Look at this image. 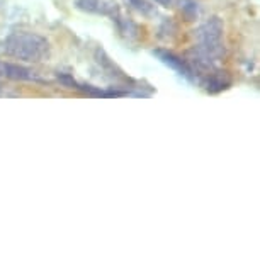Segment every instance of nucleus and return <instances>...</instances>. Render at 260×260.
Returning a JSON list of instances; mask_svg holds the SVG:
<instances>
[{
    "mask_svg": "<svg viewBox=\"0 0 260 260\" xmlns=\"http://www.w3.org/2000/svg\"><path fill=\"white\" fill-rule=\"evenodd\" d=\"M75 7L78 11L90 12V14H109L112 16L117 11V6L112 2L104 0H75Z\"/></svg>",
    "mask_w": 260,
    "mask_h": 260,
    "instance_id": "nucleus-6",
    "label": "nucleus"
},
{
    "mask_svg": "<svg viewBox=\"0 0 260 260\" xmlns=\"http://www.w3.org/2000/svg\"><path fill=\"white\" fill-rule=\"evenodd\" d=\"M153 56L158 58V60L164 63V65L172 68V70H175V72L179 73V75L189 78V80H194L196 73H194L192 68H190L187 60H184V58H180V56L175 55V53L167 51V50H153Z\"/></svg>",
    "mask_w": 260,
    "mask_h": 260,
    "instance_id": "nucleus-4",
    "label": "nucleus"
},
{
    "mask_svg": "<svg viewBox=\"0 0 260 260\" xmlns=\"http://www.w3.org/2000/svg\"><path fill=\"white\" fill-rule=\"evenodd\" d=\"M223 32H224V26L221 19L218 16L208 19L196 31V38H198V46L196 48L199 51H203L206 56H209L211 60L218 61L224 55Z\"/></svg>",
    "mask_w": 260,
    "mask_h": 260,
    "instance_id": "nucleus-2",
    "label": "nucleus"
},
{
    "mask_svg": "<svg viewBox=\"0 0 260 260\" xmlns=\"http://www.w3.org/2000/svg\"><path fill=\"white\" fill-rule=\"evenodd\" d=\"M156 2H158L160 6H164V7H170L172 4H174V0H156Z\"/></svg>",
    "mask_w": 260,
    "mask_h": 260,
    "instance_id": "nucleus-11",
    "label": "nucleus"
},
{
    "mask_svg": "<svg viewBox=\"0 0 260 260\" xmlns=\"http://www.w3.org/2000/svg\"><path fill=\"white\" fill-rule=\"evenodd\" d=\"M95 61L99 63V67H101L102 70H104L109 77H112V78H122V80L126 78L121 68L117 67L116 63L112 61L109 56H107V53H106L104 50H102V48H97V50H95Z\"/></svg>",
    "mask_w": 260,
    "mask_h": 260,
    "instance_id": "nucleus-7",
    "label": "nucleus"
},
{
    "mask_svg": "<svg viewBox=\"0 0 260 260\" xmlns=\"http://www.w3.org/2000/svg\"><path fill=\"white\" fill-rule=\"evenodd\" d=\"M56 80L60 82L61 85H65L67 89H75V90H77L78 82H77L72 75H68V73H60V72H58V73H56Z\"/></svg>",
    "mask_w": 260,
    "mask_h": 260,
    "instance_id": "nucleus-10",
    "label": "nucleus"
},
{
    "mask_svg": "<svg viewBox=\"0 0 260 260\" xmlns=\"http://www.w3.org/2000/svg\"><path fill=\"white\" fill-rule=\"evenodd\" d=\"M180 11H182L184 17L187 19V21H192L199 14L198 2H196V0H180Z\"/></svg>",
    "mask_w": 260,
    "mask_h": 260,
    "instance_id": "nucleus-8",
    "label": "nucleus"
},
{
    "mask_svg": "<svg viewBox=\"0 0 260 260\" xmlns=\"http://www.w3.org/2000/svg\"><path fill=\"white\" fill-rule=\"evenodd\" d=\"M232 85V77H230L228 72L223 70H211L208 73H204L203 78V87L211 94H218L221 90H226L228 87Z\"/></svg>",
    "mask_w": 260,
    "mask_h": 260,
    "instance_id": "nucleus-5",
    "label": "nucleus"
},
{
    "mask_svg": "<svg viewBox=\"0 0 260 260\" xmlns=\"http://www.w3.org/2000/svg\"><path fill=\"white\" fill-rule=\"evenodd\" d=\"M0 78H7V80L16 82H45L31 68L11 61H0Z\"/></svg>",
    "mask_w": 260,
    "mask_h": 260,
    "instance_id": "nucleus-3",
    "label": "nucleus"
},
{
    "mask_svg": "<svg viewBox=\"0 0 260 260\" xmlns=\"http://www.w3.org/2000/svg\"><path fill=\"white\" fill-rule=\"evenodd\" d=\"M126 2H127V6H131L135 11L145 14V16L153 14V6H151L148 0H126Z\"/></svg>",
    "mask_w": 260,
    "mask_h": 260,
    "instance_id": "nucleus-9",
    "label": "nucleus"
},
{
    "mask_svg": "<svg viewBox=\"0 0 260 260\" xmlns=\"http://www.w3.org/2000/svg\"><path fill=\"white\" fill-rule=\"evenodd\" d=\"M4 53L16 60L26 63H41L50 58V41L36 32L16 31L9 34L4 41Z\"/></svg>",
    "mask_w": 260,
    "mask_h": 260,
    "instance_id": "nucleus-1",
    "label": "nucleus"
}]
</instances>
